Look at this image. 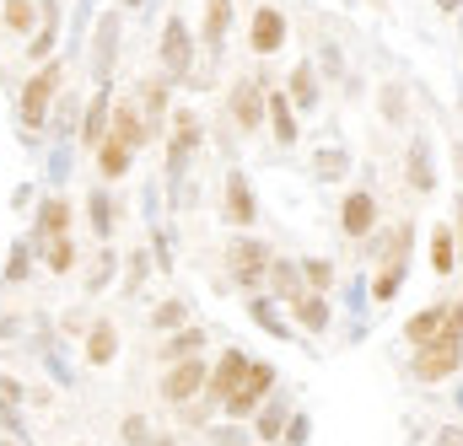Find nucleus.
Here are the masks:
<instances>
[{
    "instance_id": "1",
    "label": "nucleus",
    "mask_w": 463,
    "mask_h": 446,
    "mask_svg": "<svg viewBox=\"0 0 463 446\" xmlns=\"http://www.w3.org/2000/svg\"><path fill=\"white\" fill-rule=\"evenodd\" d=\"M269 242H259V237H232L227 242V274H232V285L237 291H259L264 280H269Z\"/></svg>"
},
{
    "instance_id": "2",
    "label": "nucleus",
    "mask_w": 463,
    "mask_h": 446,
    "mask_svg": "<svg viewBox=\"0 0 463 446\" xmlns=\"http://www.w3.org/2000/svg\"><path fill=\"white\" fill-rule=\"evenodd\" d=\"M60 76H65V60H49V65H38L27 76V87H22V135H33V129L49 124V103L60 92Z\"/></svg>"
},
{
    "instance_id": "3",
    "label": "nucleus",
    "mask_w": 463,
    "mask_h": 446,
    "mask_svg": "<svg viewBox=\"0 0 463 446\" xmlns=\"http://www.w3.org/2000/svg\"><path fill=\"white\" fill-rule=\"evenodd\" d=\"M205 145V129H200V113L178 108L173 113V140H167V178H173V189H184V178H189V162H194V151Z\"/></svg>"
},
{
    "instance_id": "4",
    "label": "nucleus",
    "mask_w": 463,
    "mask_h": 446,
    "mask_svg": "<svg viewBox=\"0 0 463 446\" xmlns=\"http://www.w3.org/2000/svg\"><path fill=\"white\" fill-rule=\"evenodd\" d=\"M156 60H162V76H167V81H189V70H194V33H189L184 16H167V22H162V49H156Z\"/></svg>"
},
{
    "instance_id": "5",
    "label": "nucleus",
    "mask_w": 463,
    "mask_h": 446,
    "mask_svg": "<svg viewBox=\"0 0 463 446\" xmlns=\"http://www.w3.org/2000/svg\"><path fill=\"white\" fill-rule=\"evenodd\" d=\"M269 393H275V366H269V360H248V371H242L237 393H232L222 409H227L232 420H248V414H253Z\"/></svg>"
},
{
    "instance_id": "6",
    "label": "nucleus",
    "mask_w": 463,
    "mask_h": 446,
    "mask_svg": "<svg viewBox=\"0 0 463 446\" xmlns=\"http://www.w3.org/2000/svg\"><path fill=\"white\" fill-rule=\"evenodd\" d=\"M205 376H211V366L194 355V360H178V366H167V376H162V398L173 404V409H189L200 393H205Z\"/></svg>"
},
{
    "instance_id": "7",
    "label": "nucleus",
    "mask_w": 463,
    "mask_h": 446,
    "mask_svg": "<svg viewBox=\"0 0 463 446\" xmlns=\"http://www.w3.org/2000/svg\"><path fill=\"white\" fill-rule=\"evenodd\" d=\"M286 33H291L286 27V11L280 5H259L253 22H248V49L253 54H280L286 49Z\"/></svg>"
},
{
    "instance_id": "8",
    "label": "nucleus",
    "mask_w": 463,
    "mask_h": 446,
    "mask_svg": "<svg viewBox=\"0 0 463 446\" xmlns=\"http://www.w3.org/2000/svg\"><path fill=\"white\" fill-rule=\"evenodd\" d=\"M463 366V344H426L415 349V382H442V376H458Z\"/></svg>"
},
{
    "instance_id": "9",
    "label": "nucleus",
    "mask_w": 463,
    "mask_h": 446,
    "mask_svg": "<svg viewBox=\"0 0 463 446\" xmlns=\"http://www.w3.org/2000/svg\"><path fill=\"white\" fill-rule=\"evenodd\" d=\"M264 87H269V81H237V87H232L227 108H232V124H237L242 135L264 124Z\"/></svg>"
},
{
    "instance_id": "10",
    "label": "nucleus",
    "mask_w": 463,
    "mask_h": 446,
    "mask_svg": "<svg viewBox=\"0 0 463 446\" xmlns=\"http://www.w3.org/2000/svg\"><path fill=\"white\" fill-rule=\"evenodd\" d=\"M372 226H377V200H372V189L345 194V205H340V231H345L350 242H361V237H372Z\"/></svg>"
},
{
    "instance_id": "11",
    "label": "nucleus",
    "mask_w": 463,
    "mask_h": 446,
    "mask_svg": "<svg viewBox=\"0 0 463 446\" xmlns=\"http://www.w3.org/2000/svg\"><path fill=\"white\" fill-rule=\"evenodd\" d=\"M242 371H248V355H242V349H227V355L211 366V376H205V398H211V404H227L232 393H237V382H242Z\"/></svg>"
},
{
    "instance_id": "12",
    "label": "nucleus",
    "mask_w": 463,
    "mask_h": 446,
    "mask_svg": "<svg viewBox=\"0 0 463 446\" xmlns=\"http://www.w3.org/2000/svg\"><path fill=\"white\" fill-rule=\"evenodd\" d=\"M114 54H118V11H109V16H98V33H92V70H98V87H109Z\"/></svg>"
},
{
    "instance_id": "13",
    "label": "nucleus",
    "mask_w": 463,
    "mask_h": 446,
    "mask_svg": "<svg viewBox=\"0 0 463 446\" xmlns=\"http://www.w3.org/2000/svg\"><path fill=\"white\" fill-rule=\"evenodd\" d=\"M109 140L129 145V151H140V145L151 140V129H146V113L135 108V103H114V118H109Z\"/></svg>"
},
{
    "instance_id": "14",
    "label": "nucleus",
    "mask_w": 463,
    "mask_h": 446,
    "mask_svg": "<svg viewBox=\"0 0 463 446\" xmlns=\"http://www.w3.org/2000/svg\"><path fill=\"white\" fill-rule=\"evenodd\" d=\"M264 118H269V129H275V140H280V145H297L302 124H297V108H291V98H286V92L264 87Z\"/></svg>"
},
{
    "instance_id": "15",
    "label": "nucleus",
    "mask_w": 463,
    "mask_h": 446,
    "mask_svg": "<svg viewBox=\"0 0 463 446\" xmlns=\"http://www.w3.org/2000/svg\"><path fill=\"white\" fill-rule=\"evenodd\" d=\"M222 216H227L232 226H253V216H259V200H253V183L242 178V172H227V205H222Z\"/></svg>"
},
{
    "instance_id": "16",
    "label": "nucleus",
    "mask_w": 463,
    "mask_h": 446,
    "mask_svg": "<svg viewBox=\"0 0 463 446\" xmlns=\"http://www.w3.org/2000/svg\"><path fill=\"white\" fill-rule=\"evenodd\" d=\"M109 118H114V92H109V87H98V92H92V103H87V113H81V129H76V135H81L87 145H103Z\"/></svg>"
},
{
    "instance_id": "17",
    "label": "nucleus",
    "mask_w": 463,
    "mask_h": 446,
    "mask_svg": "<svg viewBox=\"0 0 463 446\" xmlns=\"http://www.w3.org/2000/svg\"><path fill=\"white\" fill-rule=\"evenodd\" d=\"M232 33V0H205V22H200V43H205V54L216 60L222 54V43H227Z\"/></svg>"
},
{
    "instance_id": "18",
    "label": "nucleus",
    "mask_w": 463,
    "mask_h": 446,
    "mask_svg": "<svg viewBox=\"0 0 463 446\" xmlns=\"http://www.w3.org/2000/svg\"><path fill=\"white\" fill-rule=\"evenodd\" d=\"M269 296H280L286 307H291L297 296H307V285H302V264H291V258H269Z\"/></svg>"
},
{
    "instance_id": "19",
    "label": "nucleus",
    "mask_w": 463,
    "mask_h": 446,
    "mask_svg": "<svg viewBox=\"0 0 463 446\" xmlns=\"http://www.w3.org/2000/svg\"><path fill=\"white\" fill-rule=\"evenodd\" d=\"M54 237H71V200H43L38 205V231H33V242H54Z\"/></svg>"
},
{
    "instance_id": "20",
    "label": "nucleus",
    "mask_w": 463,
    "mask_h": 446,
    "mask_svg": "<svg viewBox=\"0 0 463 446\" xmlns=\"http://www.w3.org/2000/svg\"><path fill=\"white\" fill-rule=\"evenodd\" d=\"M114 355H118V329L109 318H98L87 329V366H114Z\"/></svg>"
},
{
    "instance_id": "21",
    "label": "nucleus",
    "mask_w": 463,
    "mask_h": 446,
    "mask_svg": "<svg viewBox=\"0 0 463 446\" xmlns=\"http://www.w3.org/2000/svg\"><path fill=\"white\" fill-rule=\"evenodd\" d=\"M291 318H297L307 334H324V329H329V296H313V291L297 296V302H291Z\"/></svg>"
},
{
    "instance_id": "22",
    "label": "nucleus",
    "mask_w": 463,
    "mask_h": 446,
    "mask_svg": "<svg viewBox=\"0 0 463 446\" xmlns=\"http://www.w3.org/2000/svg\"><path fill=\"white\" fill-rule=\"evenodd\" d=\"M404 178H410L415 194H431V189H437V172H431V151H426V140H415V151H410V162H404Z\"/></svg>"
},
{
    "instance_id": "23",
    "label": "nucleus",
    "mask_w": 463,
    "mask_h": 446,
    "mask_svg": "<svg viewBox=\"0 0 463 446\" xmlns=\"http://www.w3.org/2000/svg\"><path fill=\"white\" fill-rule=\"evenodd\" d=\"M286 420H291V404H286V398H269V404L259 409V420H253L259 441H280V436H286Z\"/></svg>"
},
{
    "instance_id": "24",
    "label": "nucleus",
    "mask_w": 463,
    "mask_h": 446,
    "mask_svg": "<svg viewBox=\"0 0 463 446\" xmlns=\"http://www.w3.org/2000/svg\"><path fill=\"white\" fill-rule=\"evenodd\" d=\"M437 334H442V302H437V307H426V312H415V318L404 323V339H410L415 349L437 344Z\"/></svg>"
},
{
    "instance_id": "25",
    "label": "nucleus",
    "mask_w": 463,
    "mask_h": 446,
    "mask_svg": "<svg viewBox=\"0 0 463 446\" xmlns=\"http://www.w3.org/2000/svg\"><path fill=\"white\" fill-rule=\"evenodd\" d=\"M286 87H291V108H318V70L313 65H297L286 76Z\"/></svg>"
},
{
    "instance_id": "26",
    "label": "nucleus",
    "mask_w": 463,
    "mask_h": 446,
    "mask_svg": "<svg viewBox=\"0 0 463 446\" xmlns=\"http://www.w3.org/2000/svg\"><path fill=\"white\" fill-rule=\"evenodd\" d=\"M200 349H205V334H200V329L189 323V329H178V334L162 344V360H167V366H178V360H194Z\"/></svg>"
},
{
    "instance_id": "27",
    "label": "nucleus",
    "mask_w": 463,
    "mask_h": 446,
    "mask_svg": "<svg viewBox=\"0 0 463 446\" xmlns=\"http://www.w3.org/2000/svg\"><path fill=\"white\" fill-rule=\"evenodd\" d=\"M0 22H5V33H16V38L38 33V0H5Z\"/></svg>"
},
{
    "instance_id": "28",
    "label": "nucleus",
    "mask_w": 463,
    "mask_h": 446,
    "mask_svg": "<svg viewBox=\"0 0 463 446\" xmlns=\"http://www.w3.org/2000/svg\"><path fill=\"white\" fill-rule=\"evenodd\" d=\"M129 156H135L129 145H118V140H109V135H103V145H98V172H103L109 183H118V178L129 172Z\"/></svg>"
},
{
    "instance_id": "29",
    "label": "nucleus",
    "mask_w": 463,
    "mask_h": 446,
    "mask_svg": "<svg viewBox=\"0 0 463 446\" xmlns=\"http://www.w3.org/2000/svg\"><path fill=\"white\" fill-rule=\"evenodd\" d=\"M458 237H453V226H437L431 231V269L437 274H453V264H458V247H453Z\"/></svg>"
},
{
    "instance_id": "30",
    "label": "nucleus",
    "mask_w": 463,
    "mask_h": 446,
    "mask_svg": "<svg viewBox=\"0 0 463 446\" xmlns=\"http://www.w3.org/2000/svg\"><path fill=\"white\" fill-rule=\"evenodd\" d=\"M151 329H156V334H178V329H189V302H178V296L162 302V307L151 312Z\"/></svg>"
},
{
    "instance_id": "31",
    "label": "nucleus",
    "mask_w": 463,
    "mask_h": 446,
    "mask_svg": "<svg viewBox=\"0 0 463 446\" xmlns=\"http://www.w3.org/2000/svg\"><path fill=\"white\" fill-rule=\"evenodd\" d=\"M302 280H307L313 296H329L335 291V264L329 258H302Z\"/></svg>"
},
{
    "instance_id": "32",
    "label": "nucleus",
    "mask_w": 463,
    "mask_h": 446,
    "mask_svg": "<svg viewBox=\"0 0 463 446\" xmlns=\"http://www.w3.org/2000/svg\"><path fill=\"white\" fill-rule=\"evenodd\" d=\"M87 205H92V231H98V242H114V200H109V189H98Z\"/></svg>"
},
{
    "instance_id": "33",
    "label": "nucleus",
    "mask_w": 463,
    "mask_h": 446,
    "mask_svg": "<svg viewBox=\"0 0 463 446\" xmlns=\"http://www.w3.org/2000/svg\"><path fill=\"white\" fill-rule=\"evenodd\" d=\"M27 269H33V242L22 237V242H11V258H5V285H22V280H27Z\"/></svg>"
},
{
    "instance_id": "34",
    "label": "nucleus",
    "mask_w": 463,
    "mask_h": 446,
    "mask_svg": "<svg viewBox=\"0 0 463 446\" xmlns=\"http://www.w3.org/2000/svg\"><path fill=\"white\" fill-rule=\"evenodd\" d=\"M399 285H404V264H383V269L372 274V296H377V302H393Z\"/></svg>"
},
{
    "instance_id": "35",
    "label": "nucleus",
    "mask_w": 463,
    "mask_h": 446,
    "mask_svg": "<svg viewBox=\"0 0 463 446\" xmlns=\"http://www.w3.org/2000/svg\"><path fill=\"white\" fill-rule=\"evenodd\" d=\"M43 258H49V269H54V274H71V269H76V242H71V237H54Z\"/></svg>"
},
{
    "instance_id": "36",
    "label": "nucleus",
    "mask_w": 463,
    "mask_h": 446,
    "mask_svg": "<svg viewBox=\"0 0 463 446\" xmlns=\"http://www.w3.org/2000/svg\"><path fill=\"white\" fill-rule=\"evenodd\" d=\"M437 344H463V302H442V334Z\"/></svg>"
},
{
    "instance_id": "37",
    "label": "nucleus",
    "mask_w": 463,
    "mask_h": 446,
    "mask_svg": "<svg viewBox=\"0 0 463 446\" xmlns=\"http://www.w3.org/2000/svg\"><path fill=\"white\" fill-rule=\"evenodd\" d=\"M313 162H318V178H345V167H350L340 145H324V151H318Z\"/></svg>"
},
{
    "instance_id": "38",
    "label": "nucleus",
    "mask_w": 463,
    "mask_h": 446,
    "mask_svg": "<svg viewBox=\"0 0 463 446\" xmlns=\"http://www.w3.org/2000/svg\"><path fill=\"white\" fill-rule=\"evenodd\" d=\"M253 318H259V323H264V329H269L275 339H286V334H291V329H286V318H280V312H275V307H269L264 296L253 302Z\"/></svg>"
},
{
    "instance_id": "39",
    "label": "nucleus",
    "mask_w": 463,
    "mask_h": 446,
    "mask_svg": "<svg viewBox=\"0 0 463 446\" xmlns=\"http://www.w3.org/2000/svg\"><path fill=\"white\" fill-rule=\"evenodd\" d=\"M109 274H114V247H103V258H98V269H92L87 291H103V285H109Z\"/></svg>"
},
{
    "instance_id": "40",
    "label": "nucleus",
    "mask_w": 463,
    "mask_h": 446,
    "mask_svg": "<svg viewBox=\"0 0 463 446\" xmlns=\"http://www.w3.org/2000/svg\"><path fill=\"white\" fill-rule=\"evenodd\" d=\"M140 280H146V253H135V258H129V280H124V296H135V291H140Z\"/></svg>"
},
{
    "instance_id": "41",
    "label": "nucleus",
    "mask_w": 463,
    "mask_h": 446,
    "mask_svg": "<svg viewBox=\"0 0 463 446\" xmlns=\"http://www.w3.org/2000/svg\"><path fill=\"white\" fill-rule=\"evenodd\" d=\"M383 108H388V124H399V118H404V92L388 87V92H383Z\"/></svg>"
},
{
    "instance_id": "42",
    "label": "nucleus",
    "mask_w": 463,
    "mask_h": 446,
    "mask_svg": "<svg viewBox=\"0 0 463 446\" xmlns=\"http://www.w3.org/2000/svg\"><path fill=\"white\" fill-rule=\"evenodd\" d=\"M151 253H156V269H173V253H167V237L162 231L151 237Z\"/></svg>"
},
{
    "instance_id": "43",
    "label": "nucleus",
    "mask_w": 463,
    "mask_h": 446,
    "mask_svg": "<svg viewBox=\"0 0 463 446\" xmlns=\"http://www.w3.org/2000/svg\"><path fill=\"white\" fill-rule=\"evenodd\" d=\"M124 441H146V420H140V414H129V420H124Z\"/></svg>"
},
{
    "instance_id": "44",
    "label": "nucleus",
    "mask_w": 463,
    "mask_h": 446,
    "mask_svg": "<svg viewBox=\"0 0 463 446\" xmlns=\"http://www.w3.org/2000/svg\"><path fill=\"white\" fill-rule=\"evenodd\" d=\"M65 167H71V151H65V145H60V151H54V162H49V178H54V183H60V178H65Z\"/></svg>"
},
{
    "instance_id": "45",
    "label": "nucleus",
    "mask_w": 463,
    "mask_h": 446,
    "mask_svg": "<svg viewBox=\"0 0 463 446\" xmlns=\"http://www.w3.org/2000/svg\"><path fill=\"white\" fill-rule=\"evenodd\" d=\"M0 425H5V431H11V436H16V431H22V414H16V409H5V404H0Z\"/></svg>"
},
{
    "instance_id": "46",
    "label": "nucleus",
    "mask_w": 463,
    "mask_h": 446,
    "mask_svg": "<svg viewBox=\"0 0 463 446\" xmlns=\"http://www.w3.org/2000/svg\"><path fill=\"white\" fill-rule=\"evenodd\" d=\"M437 5H442V11H463V0H437Z\"/></svg>"
},
{
    "instance_id": "47",
    "label": "nucleus",
    "mask_w": 463,
    "mask_h": 446,
    "mask_svg": "<svg viewBox=\"0 0 463 446\" xmlns=\"http://www.w3.org/2000/svg\"><path fill=\"white\" fill-rule=\"evenodd\" d=\"M118 5H140V0H118Z\"/></svg>"
},
{
    "instance_id": "48",
    "label": "nucleus",
    "mask_w": 463,
    "mask_h": 446,
    "mask_svg": "<svg viewBox=\"0 0 463 446\" xmlns=\"http://www.w3.org/2000/svg\"><path fill=\"white\" fill-rule=\"evenodd\" d=\"M151 446H173V441H151Z\"/></svg>"
},
{
    "instance_id": "49",
    "label": "nucleus",
    "mask_w": 463,
    "mask_h": 446,
    "mask_svg": "<svg viewBox=\"0 0 463 446\" xmlns=\"http://www.w3.org/2000/svg\"><path fill=\"white\" fill-rule=\"evenodd\" d=\"M0 446H22V441H0Z\"/></svg>"
},
{
    "instance_id": "50",
    "label": "nucleus",
    "mask_w": 463,
    "mask_h": 446,
    "mask_svg": "<svg viewBox=\"0 0 463 446\" xmlns=\"http://www.w3.org/2000/svg\"><path fill=\"white\" fill-rule=\"evenodd\" d=\"M458 409H463V387H458Z\"/></svg>"
},
{
    "instance_id": "51",
    "label": "nucleus",
    "mask_w": 463,
    "mask_h": 446,
    "mask_svg": "<svg viewBox=\"0 0 463 446\" xmlns=\"http://www.w3.org/2000/svg\"><path fill=\"white\" fill-rule=\"evenodd\" d=\"M458 242H463V226H458Z\"/></svg>"
}]
</instances>
